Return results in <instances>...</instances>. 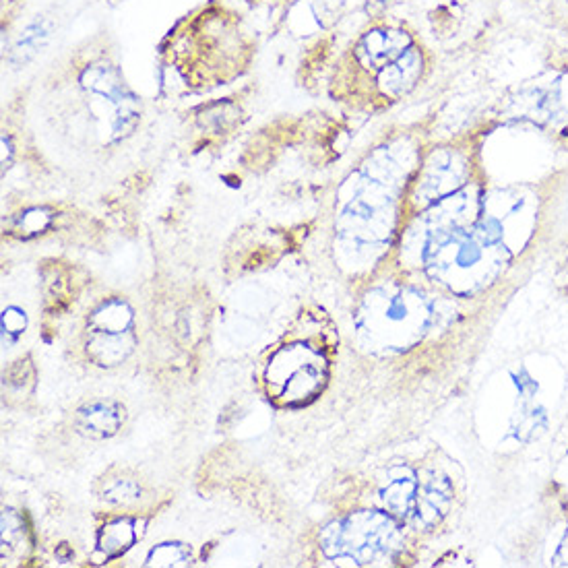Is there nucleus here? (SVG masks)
<instances>
[{
    "mask_svg": "<svg viewBox=\"0 0 568 568\" xmlns=\"http://www.w3.org/2000/svg\"><path fill=\"white\" fill-rule=\"evenodd\" d=\"M473 164V149L467 145H440L424 151L405 188V217H414L471 184Z\"/></svg>",
    "mask_w": 568,
    "mask_h": 568,
    "instance_id": "obj_1",
    "label": "nucleus"
},
{
    "mask_svg": "<svg viewBox=\"0 0 568 568\" xmlns=\"http://www.w3.org/2000/svg\"><path fill=\"white\" fill-rule=\"evenodd\" d=\"M418 42L414 29L403 21H376L368 25L345 52L347 75L364 83Z\"/></svg>",
    "mask_w": 568,
    "mask_h": 568,
    "instance_id": "obj_2",
    "label": "nucleus"
},
{
    "mask_svg": "<svg viewBox=\"0 0 568 568\" xmlns=\"http://www.w3.org/2000/svg\"><path fill=\"white\" fill-rule=\"evenodd\" d=\"M430 65L432 56L428 48L418 40L399 58L389 62L387 67L374 73L364 83V91L372 98V102L395 104L420 87V83L430 73Z\"/></svg>",
    "mask_w": 568,
    "mask_h": 568,
    "instance_id": "obj_3",
    "label": "nucleus"
},
{
    "mask_svg": "<svg viewBox=\"0 0 568 568\" xmlns=\"http://www.w3.org/2000/svg\"><path fill=\"white\" fill-rule=\"evenodd\" d=\"M48 36V29L42 23H29L21 36V46H25L27 50H40Z\"/></svg>",
    "mask_w": 568,
    "mask_h": 568,
    "instance_id": "obj_4",
    "label": "nucleus"
},
{
    "mask_svg": "<svg viewBox=\"0 0 568 568\" xmlns=\"http://www.w3.org/2000/svg\"><path fill=\"white\" fill-rule=\"evenodd\" d=\"M542 5L552 17L568 19V0H542Z\"/></svg>",
    "mask_w": 568,
    "mask_h": 568,
    "instance_id": "obj_5",
    "label": "nucleus"
}]
</instances>
